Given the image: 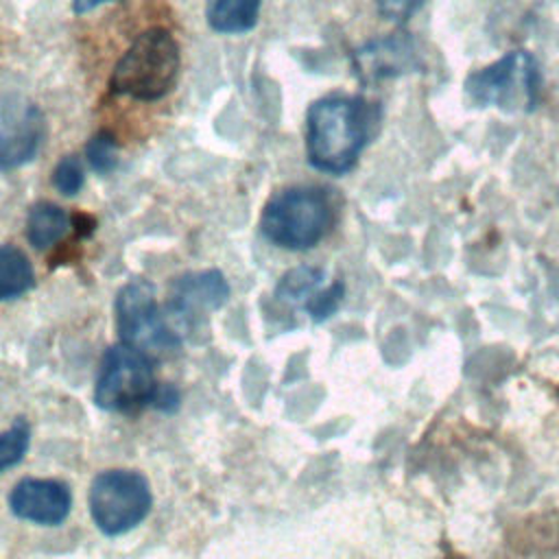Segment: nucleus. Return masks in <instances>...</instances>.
Returning a JSON list of instances; mask_svg holds the SVG:
<instances>
[{"label":"nucleus","mask_w":559,"mask_h":559,"mask_svg":"<svg viewBox=\"0 0 559 559\" xmlns=\"http://www.w3.org/2000/svg\"><path fill=\"white\" fill-rule=\"evenodd\" d=\"M376 116L360 96H325L312 103L306 120L308 162L323 173H347L369 142Z\"/></svg>","instance_id":"f257e3e1"},{"label":"nucleus","mask_w":559,"mask_h":559,"mask_svg":"<svg viewBox=\"0 0 559 559\" xmlns=\"http://www.w3.org/2000/svg\"><path fill=\"white\" fill-rule=\"evenodd\" d=\"M179 44L166 28H148L133 39L111 72V90L135 100H159L177 83Z\"/></svg>","instance_id":"f03ea898"},{"label":"nucleus","mask_w":559,"mask_h":559,"mask_svg":"<svg viewBox=\"0 0 559 559\" xmlns=\"http://www.w3.org/2000/svg\"><path fill=\"white\" fill-rule=\"evenodd\" d=\"M332 218V199L325 190L290 188L266 203L260 229L266 240L282 249L306 251L325 238Z\"/></svg>","instance_id":"7ed1b4c3"},{"label":"nucleus","mask_w":559,"mask_h":559,"mask_svg":"<svg viewBox=\"0 0 559 559\" xmlns=\"http://www.w3.org/2000/svg\"><path fill=\"white\" fill-rule=\"evenodd\" d=\"M542 74L537 59L526 50H511L498 61L476 70L465 81V94L480 107L502 111H533L539 100Z\"/></svg>","instance_id":"20e7f679"},{"label":"nucleus","mask_w":559,"mask_h":559,"mask_svg":"<svg viewBox=\"0 0 559 559\" xmlns=\"http://www.w3.org/2000/svg\"><path fill=\"white\" fill-rule=\"evenodd\" d=\"M87 504L98 531L118 537L146 520L153 507V491L144 474L116 467L96 474Z\"/></svg>","instance_id":"39448f33"},{"label":"nucleus","mask_w":559,"mask_h":559,"mask_svg":"<svg viewBox=\"0 0 559 559\" xmlns=\"http://www.w3.org/2000/svg\"><path fill=\"white\" fill-rule=\"evenodd\" d=\"M153 360L146 352L127 343L111 345L100 362L94 402L114 413H129L151 406L157 391Z\"/></svg>","instance_id":"423d86ee"},{"label":"nucleus","mask_w":559,"mask_h":559,"mask_svg":"<svg viewBox=\"0 0 559 559\" xmlns=\"http://www.w3.org/2000/svg\"><path fill=\"white\" fill-rule=\"evenodd\" d=\"M116 323L120 341L151 354H168L179 347V336L166 323L155 288L146 280L124 284L116 297Z\"/></svg>","instance_id":"0eeeda50"},{"label":"nucleus","mask_w":559,"mask_h":559,"mask_svg":"<svg viewBox=\"0 0 559 559\" xmlns=\"http://www.w3.org/2000/svg\"><path fill=\"white\" fill-rule=\"evenodd\" d=\"M11 513L39 526H59L72 511V491L57 478H22L9 493Z\"/></svg>","instance_id":"6e6552de"},{"label":"nucleus","mask_w":559,"mask_h":559,"mask_svg":"<svg viewBox=\"0 0 559 559\" xmlns=\"http://www.w3.org/2000/svg\"><path fill=\"white\" fill-rule=\"evenodd\" d=\"M229 297V284L221 271L188 273L175 282L170 310L177 317L192 321V317L221 308Z\"/></svg>","instance_id":"1a4fd4ad"},{"label":"nucleus","mask_w":559,"mask_h":559,"mask_svg":"<svg viewBox=\"0 0 559 559\" xmlns=\"http://www.w3.org/2000/svg\"><path fill=\"white\" fill-rule=\"evenodd\" d=\"M44 138V118L35 105H26L15 120L4 109L0 135V166L13 168L31 162Z\"/></svg>","instance_id":"9d476101"},{"label":"nucleus","mask_w":559,"mask_h":559,"mask_svg":"<svg viewBox=\"0 0 559 559\" xmlns=\"http://www.w3.org/2000/svg\"><path fill=\"white\" fill-rule=\"evenodd\" d=\"M356 66L362 79H382L402 74L415 66L413 46L404 37H389L369 44L356 55Z\"/></svg>","instance_id":"9b49d317"},{"label":"nucleus","mask_w":559,"mask_h":559,"mask_svg":"<svg viewBox=\"0 0 559 559\" xmlns=\"http://www.w3.org/2000/svg\"><path fill=\"white\" fill-rule=\"evenodd\" d=\"M262 0H207L205 20L216 33H247L258 24Z\"/></svg>","instance_id":"f8f14e48"},{"label":"nucleus","mask_w":559,"mask_h":559,"mask_svg":"<svg viewBox=\"0 0 559 559\" xmlns=\"http://www.w3.org/2000/svg\"><path fill=\"white\" fill-rule=\"evenodd\" d=\"M70 231L68 214L48 201L35 203L26 218V238L35 249H48L57 245Z\"/></svg>","instance_id":"ddd939ff"},{"label":"nucleus","mask_w":559,"mask_h":559,"mask_svg":"<svg viewBox=\"0 0 559 559\" xmlns=\"http://www.w3.org/2000/svg\"><path fill=\"white\" fill-rule=\"evenodd\" d=\"M35 284V273L26 253L13 245L0 247V297L4 301L22 297Z\"/></svg>","instance_id":"4468645a"},{"label":"nucleus","mask_w":559,"mask_h":559,"mask_svg":"<svg viewBox=\"0 0 559 559\" xmlns=\"http://www.w3.org/2000/svg\"><path fill=\"white\" fill-rule=\"evenodd\" d=\"M323 282H325L323 269L301 264L282 275V280L277 282L275 295L282 301L306 306L312 299V295L323 288Z\"/></svg>","instance_id":"2eb2a0df"},{"label":"nucleus","mask_w":559,"mask_h":559,"mask_svg":"<svg viewBox=\"0 0 559 559\" xmlns=\"http://www.w3.org/2000/svg\"><path fill=\"white\" fill-rule=\"evenodd\" d=\"M31 445V424L24 417H17L0 435V469L7 472L17 465Z\"/></svg>","instance_id":"dca6fc26"},{"label":"nucleus","mask_w":559,"mask_h":559,"mask_svg":"<svg viewBox=\"0 0 559 559\" xmlns=\"http://www.w3.org/2000/svg\"><path fill=\"white\" fill-rule=\"evenodd\" d=\"M116 148H118V144H116V140L107 131L96 133L85 144V157H87V164L92 166V170H96L100 175L111 173L116 168V164H118Z\"/></svg>","instance_id":"f3484780"},{"label":"nucleus","mask_w":559,"mask_h":559,"mask_svg":"<svg viewBox=\"0 0 559 559\" xmlns=\"http://www.w3.org/2000/svg\"><path fill=\"white\" fill-rule=\"evenodd\" d=\"M52 183L61 194L74 197L85 183V170L81 159L76 155L61 157L52 170Z\"/></svg>","instance_id":"a211bd4d"},{"label":"nucleus","mask_w":559,"mask_h":559,"mask_svg":"<svg viewBox=\"0 0 559 559\" xmlns=\"http://www.w3.org/2000/svg\"><path fill=\"white\" fill-rule=\"evenodd\" d=\"M343 295H345V284L334 282L330 286H323L319 293H314L304 308L314 321H325L338 308Z\"/></svg>","instance_id":"6ab92c4d"},{"label":"nucleus","mask_w":559,"mask_h":559,"mask_svg":"<svg viewBox=\"0 0 559 559\" xmlns=\"http://www.w3.org/2000/svg\"><path fill=\"white\" fill-rule=\"evenodd\" d=\"M373 2L378 7L380 15L386 20H393V22L408 20L421 4V0H373Z\"/></svg>","instance_id":"aec40b11"},{"label":"nucleus","mask_w":559,"mask_h":559,"mask_svg":"<svg viewBox=\"0 0 559 559\" xmlns=\"http://www.w3.org/2000/svg\"><path fill=\"white\" fill-rule=\"evenodd\" d=\"M151 406L159 411H175L179 406V391L173 384H157Z\"/></svg>","instance_id":"412c9836"},{"label":"nucleus","mask_w":559,"mask_h":559,"mask_svg":"<svg viewBox=\"0 0 559 559\" xmlns=\"http://www.w3.org/2000/svg\"><path fill=\"white\" fill-rule=\"evenodd\" d=\"M107 2H111V0H74L72 4H74L76 13H87V11H94V9H98L100 4H107Z\"/></svg>","instance_id":"4be33fe9"}]
</instances>
